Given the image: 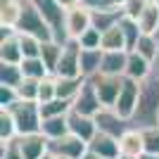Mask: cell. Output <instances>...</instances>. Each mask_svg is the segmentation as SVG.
I'll use <instances>...</instances> for the list:
<instances>
[{
	"label": "cell",
	"mask_w": 159,
	"mask_h": 159,
	"mask_svg": "<svg viewBox=\"0 0 159 159\" xmlns=\"http://www.w3.org/2000/svg\"><path fill=\"white\" fill-rule=\"evenodd\" d=\"M19 66H21V74L31 76V79H45L48 74H50V69L45 66L43 57H24L19 62Z\"/></svg>",
	"instance_id": "29"
},
{
	"label": "cell",
	"mask_w": 159,
	"mask_h": 159,
	"mask_svg": "<svg viewBox=\"0 0 159 159\" xmlns=\"http://www.w3.org/2000/svg\"><path fill=\"white\" fill-rule=\"evenodd\" d=\"M119 150L126 157H140L145 152V138H143V128L131 126L124 135L119 138Z\"/></svg>",
	"instance_id": "17"
},
{
	"label": "cell",
	"mask_w": 159,
	"mask_h": 159,
	"mask_svg": "<svg viewBox=\"0 0 159 159\" xmlns=\"http://www.w3.org/2000/svg\"><path fill=\"white\" fill-rule=\"evenodd\" d=\"M138 159H159V154H154V152H143Z\"/></svg>",
	"instance_id": "43"
},
{
	"label": "cell",
	"mask_w": 159,
	"mask_h": 159,
	"mask_svg": "<svg viewBox=\"0 0 159 159\" xmlns=\"http://www.w3.org/2000/svg\"><path fill=\"white\" fill-rule=\"evenodd\" d=\"M88 152V143L74 133H64L60 138L50 140V154H64L71 159H83V154Z\"/></svg>",
	"instance_id": "9"
},
{
	"label": "cell",
	"mask_w": 159,
	"mask_h": 159,
	"mask_svg": "<svg viewBox=\"0 0 159 159\" xmlns=\"http://www.w3.org/2000/svg\"><path fill=\"white\" fill-rule=\"evenodd\" d=\"M66 119H69V133H74V135L83 138L86 143H90V140L95 138V133H98V124H95V116L71 109V112L66 114Z\"/></svg>",
	"instance_id": "13"
},
{
	"label": "cell",
	"mask_w": 159,
	"mask_h": 159,
	"mask_svg": "<svg viewBox=\"0 0 159 159\" xmlns=\"http://www.w3.org/2000/svg\"><path fill=\"white\" fill-rule=\"evenodd\" d=\"M107 5H112V7H121V5H124V0H107Z\"/></svg>",
	"instance_id": "44"
},
{
	"label": "cell",
	"mask_w": 159,
	"mask_h": 159,
	"mask_svg": "<svg viewBox=\"0 0 159 159\" xmlns=\"http://www.w3.org/2000/svg\"><path fill=\"white\" fill-rule=\"evenodd\" d=\"M133 50L140 52L143 57H147L152 64H157V60H159V36L157 33H140V38H138V43H135Z\"/></svg>",
	"instance_id": "22"
},
{
	"label": "cell",
	"mask_w": 159,
	"mask_h": 159,
	"mask_svg": "<svg viewBox=\"0 0 159 159\" xmlns=\"http://www.w3.org/2000/svg\"><path fill=\"white\" fill-rule=\"evenodd\" d=\"M119 26H121V31H124V38H126V48L128 50H133L135 48V43H138V38H140V26H138V19H133V17H121L119 19Z\"/></svg>",
	"instance_id": "30"
},
{
	"label": "cell",
	"mask_w": 159,
	"mask_h": 159,
	"mask_svg": "<svg viewBox=\"0 0 159 159\" xmlns=\"http://www.w3.org/2000/svg\"><path fill=\"white\" fill-rule=\"evenodd\" d=\"M100 48H102V50H128V48H126V38H124V31H121L119 21H116L114 26H109V29L102 31Z\"/></svg>",
	"instance_id": "24"
},
{
	"label": "cell",
	"mask_w": 159,
	"mask_h": 159,
	"mask_svg": "<svg viewBox=\"0 0 159 159\" xmlns=\"http://www.w3.org/2000/svg\"><path fill=\"white\" fill-rule=\"evenodd\" d=\"M152 71H154V64L147 60V57H143V55L135 52V50H128V60H126V71H124V76L135 79V81H145Z\"/></svg>",
	"instance_id": "16"
},
{
	"label": "cell",
	"mask_w": 159,
	"mask_h": 159,
	"mask_svg": "<svg viewBox=\"0 0 159 159\" xmlns=\"http://www.w3.org/2000/svg\"><path fill=\"white\" fill-rule=\"evenodd\" d=\"M102 55H105L102 48H81V74H83L86 79L100 74Z\"/></svg>",
	"instance_id": "20"
},
{
	"label": "cell",
	"mask_w": 159,
	"mask_h": 159,
	"mask_svg": "<svg viewBox=\"0 0 159 159\" xmlns=\"http://www.w3.org/2000/svg\"><path fill=\"white\" fill-rule=\"evenodd\" d=\"M19 95H17V88L12 86H0V107H10L12 102H17Z\"/></svg>",
	"instance_id": "40"
},
{
	"label": "cell",
	"mask_w": 159,
	"mask_h": 159,
	"mask_svg": "<svg viewBox=\"0 0 159 159\" xmlns=\"http://www.w3.org/2000/svg\"><path fill=\"white\" fill-rule=\"evenodd\" d=\"M143 138H145V152L159 154V124L143 128Z\"/></svg>",
	"instance_id": "37"
},
{
	"label": "cell",
	"mask_w": 159,
	"mask_h": 159,
	"mask_svg": "<svg viewBox=\"0 0 159 159\" xmlns=\"http://www.w3.org/2000/svg\"><path fill=\"white\" fill-rule=\"evenodd\" d=\"M0 159H24V152H21L19 145V135H14L12 140H5L2 147H0Z\"/></svg>",
	"instance_id": "36"
},
{
	"label": "cell",
	"mask_w": 159,
	"mask_h": 159,
	"mask_svg": "<svg viewBox=\"0 0 159 159\" xmlns=\"http://www.w3.org/2000/svg\"><path fill=\"white\" fill-rule=\"evenodd\" d=\"M24 60L21 52V43H19V33L2 29V38H0V62L5 64H19Z\"/></svg>",
	"instance_id": "14"
},
{
	"label": "cell",
	"mask_w": 159,
	"mask_h": 159,
	"mask_svg": "<svg viewBox=\"0 0 159 159\" xmlns=\"http://www.w3.org/2000/svg\"><path fill=\"white\" fill-rule=\"evenodd\" d=\"M102 100H100L98 90H95L93 81L86 79V83L81 86V90L76 93V98H74V107L71 109H76V112H83V114H90V116H95V114L102 109Z\"/></svg>",
	"instance_id": "11"
},
{
	"label": "cell",
	"mask_w": 159,
	"mask_h": 159,
	"mask_svg": "<svg viewBox=\"0 0 159 159\" xmlns=\"http://www.w3.org/2000/svg\"><path fill=\"white\" fill-rule=\"evenodd\" d=\"M131 124L138 128H147V126H157L159 124V71H157V66L145 81H140V95H138L135 112L131 116Z\"/></svg>",
	"instance_id": "1"
},
{
	"label": "cell",
	"mask_w": 159,
	"mask_h": 159,
	"mask_svg": "<svg viewBox=\"0 0 159 159\" xmlns=\"http://www.w3.org/2000/svg\"><path fill=\"white\" fill-rule=\"evenodd\" d=\"M43 159H48V154H45V157H43Z\"/></svg>",
	"instance_id": "50"
},
{
	"label": "cell",
	"mask_w": 159,
	"mask_h": 159,
	"mask_svg": "<svg viewBox=\"0 0 159 159\" xmlns=\"http://www.w3.org/2000/svg\"><path fill=\"white\" fill-rule=\"evenodd\" d=\"M90 81H93L95 90H98L100 100H102V105L105 107H114V102H116V98H119L121 93V83H124V76H112V74H95V76H90Z\"/></svg>",
	"instance_id": "6"
},
{
	"label": "cell",
	"mask_w": 159,
	"mask_h": 159,
	"mask_svg": "<svg viewBox=\"0 0 159 159\" xmlns=\"http://www.w3.org/2000/svg\"><path fill=\"white\" fill-rule=\"evenodd\" d=\"M21 10H24V0H0V29L17 31Z\"/></svg>",
	"instance_id": "18"
},
{
	"label": "cell",
	"mask_w": 159,
	"mask_h": 159,
	"mask_svg": "<svg viewBox=\"0 0 159 159\" xmlns=\"http://www.w3.org/2000/svg\"><path fill=\"white\" fill-rule=\"evenodd\" d=\"M57 2H60L64 10H71V7H76V5H83L81 0H57Z\"/></svg>",
	"instance_id": "42"
},
{
	"label": "cell",
	"mask_w": 159,
	"mask_h": 159,
	"mask_svg": "<svg viewBox=\"0 0 159 159\" xmlns=\"http://www.w3.org/2000/svg\"><path fill=\"white\" fill-rule=\"evenodd\" d=\"M21 81H24V74H21L19 64H5V62H0V86L17 88Z\"/></svg>",
	"instance_id": "31"
},
{
	"label": "cell",
	"mask_w": 159,
	"mask_h": 159,
	"mask_svg": "<svg viewBox=\"0 0 159 159\" xmlns=\"http://www.w3.org/2000/svg\"><path fill=\"white\" fill-rule=\"evenodd\" d=\"M88 152L98 154L102 159H119L121 157V150H119V138L114 135H107V133L98 131L95 138L88 143Z\"/></svg>",
	"instance_id": "15"
},
{
	"label": "cell",
	"mask_w": 159,
	"mask_h": 159,
	"mask_svg": "<svg viewBox=\"0 0 159 159\" xmlns=\"http://www.w3.org/2000/svg\"><path fill=\"white\" fill-rule=\"evenodd\" d=\"M55 76H83L81 74V43L79 40H66L62 57L57 62Z\"/></svg>",
	"instance_id": "8"
},
{
	"label": "cell",
	"mask_w": 159,
	"mask_h": 159,
	"mask_svg": "<svg viewBox=\"0 0 159 159\" xmlns=\"http://www.w3.org/2000/svg\"><path fill=\"white\" fill-rule=\"evenodd\" d=\"M154 66H157V71H159V60H157V64H154Z\"/></svg>",
	"instance_id": "48"
},
{
	"label": "cell",
	"mask_w": 159,
	"mask_h": 159,
	"mask_svg": "<svg viewBox=\"0 0 159 159\" xmlns=\"http://www.w3.org/2000/svg\"><path fill=\"white\" fill-rule=\"evenodd\" d=\"M57 98V76L48 74L45 79H40V88H38V102H48V100Z\"/></svg>",
	"instance_id": "35"
},
{
	"label": "cell",
	"mask_w": 159,
	"mask_h": 159,
	"mask_svg": "<svg viewBox=\"0 0 159 159\" xmlns=\"http://www.w3.org/2000/svg\"><path fill=\"white\" fill-rule=\"evenodd\" d=\"M126 60H128V50H105L100 71L112 74V76H124V71H126Z\"/></svg>",
	"instance_id": "19"
},
{
	"label": "cell",
	"mask_w": 159,
	"mask_h": 159,
	"mask_svg": "<svg viewBox=\"0 0 159 159\" xmlns=\"http://www.w3.org/2000/svg\"><path fill=\"white\" fill-rule=\"evenodd\" d=\"M90 12H93V26L100 29V31L114 26V24L124 17V10H121V7H112V5L95 7V10H90Z\"/></svg>",
	"instance_id": "21"
},
{
	"label": "cell",
	"mask_w": 159,
	"mask_h": 159,
	"mask_svg": "<svg viewBox=\"0 0 159 159\" xmlns=\"http://www.w3.org/2000/svg\"><path fill=\"white\" fill-rule=\"evenodd\" d=\"M100 38H102V31L95 29V26H90L79 38V43H81V48H100Z\"/></svg>",
	"instance_id": "38"
},
{
	"label": "cell",
	"mask_w": 159,
	"mask_h": 159,
	"mask_svg": "<svg viewBox=\"0 0 159 159\" xmlns=\"http://www.w3.org/2000/svg\"><path fill=\"white\" fill-rule=\"evenodd\" d=\"M147 2H150V0H124L121 10H124V14H126V17H133V19H138V14L145 10Z\"/></svg>",
	"instance_id": "39"
},
{
	"label": "cell",
	"mask_w": 159,
	"mask_h": 159,
	"mask_svg": "<svg viewBox=\"0 0 159 159\" xmlns=\"http://www.w3.org/2000/svg\"><path fill=\"white\" fill-rule=\"evenodd\" d=\"M93 26V12L86 5H76L66 10V36L69 40H79L88 29Z\"/></svg>",
	"instance_id": "7"
},
{
	"label": "cell",
	"mask_w": 159,
	"mask_h": 159,
	"mask_svg": "<svg viewBox=\"0 0 159 159\" xmlns=\"http://www.w3.org/2000/svg\"><path fill=\"white\" fill-rule=\"evenodd\" d=\"M138 95H140V81L124 76L121 93H119V98H116V102H114V109H116L121 116L131 119L133 112H135V105H138Z\"/></svg>",
	"instance_id": "10"
},
{
	"label": "cell",
	"mask_w": 159,
	"mask_h": 159,
	"mask_svg": "<svg viewBox=\"0 0 159 159\" xmlns=\"http://www.w3.org/2000/svg\"><path fill=\"white\" fill-rule=\"evenodd\" d=\"M62 50H64V43H60V40H45V43H43L40 57H43L45 66L50 69V74H55V69H57V62H60V57H62Z\"/></svg>",
	"instance_id": "27"
},
{
	"label": "cell",
	"mask_w": 159,
	"mask_h": 159,
	"mask_svg": "<svg viewBox=\"0 0 159 159\" xmlns=\"http://www.w3.org/2000/svg\"><path fill=\"white\" fill-rule=\"evenodd\" d=\"M40 131L45 133L48 138H60V135H64V133H69V119H66V114H62V116H48V119H43V124H40Z\"/></svg>",
	"instance_id": "26"
},
{
	"label": "cell",
	"mask_w": 159,
	"mask_h": 159,
	"mask_svg": "<svg viewBox=\"0 0 159 159\" xmlns=\"http://www.w3.org/2000/svg\"><path fill=\"white\" fill-rule=\"evenodd\" d=\"M74 107V100H64V98H52L48 102H40V114L43 119L48 116H62V114H69Z\"/></svg>",
	"instance_id": "28"
},
{
	"label": "cell",
	"mask_w": 159,
	"mask_h": 159,
	"mask_svg": "<svg viewBox=\"0 0 159 159\" xmlns=\"http://www.w3.org/2000/svg\"><path fill=\"white\" fill-rule=\"evenodd\" d=\"M83 83H86V76H57V98L74 100Z\"/></svg>",
	"instance_id": "25"
},
{
	"label": "cell",
	"mask_w": 159,
	"mask_h": 159,
	"mask_svg": "<svg viewBox=\"0 0 159 159\" xmlns=\"http://www.w3.org/2000/svg\"><path fill=\"white\" fill-rule=\"evenodd\" d=\"M86 7H90V10H95V7H102V5H107V0H81Z\"/></svg>",
	"instance_id": "41"
},
{
	"label": "cell",
	"mask_w": 159,
	"mask_h": 159,
	"mask_svg": "<svg viewBox=\"0 0 159 159\" xmlns=\"http://www.w3.org/2000/svg\"><path fill=\"white\" fill-rule=\"evenodd\" d=\"M83 159H102V157H98V154H93V152H86V154H83Z\"/></svg>",
	"instance_id": "46"
},
{
	"label": "cell",
	"mask_w": 159,
	"mask_h": 159,
	"mask_svg": "<svg viewBox=\"0 0 159 159\" xmlns=\"http://www.w3.org/2000/svg\"><path fill=\"white\" fill-rule=\"evenodd\" d=\"M0 109H10L14 124H17V133H36L40 131L43 124V114H40V102L36 100H17L10 107H0Z\"/></svg>",
	"instance_id": "2"
},
{
	"label": "cell",
	"mask_w": 159,
	"mask_h": 159,
	"mask_svg": "<svg viewBox=\"0 0 159 159\" xmlns=\"http://www.w3.org/2000/svg\"><path fill=\"white\" fill-rule=\"evenodd\" d=\"M48 159H71V157H64V154H50V152H48Z\"/></svg>",
	"instance_id": "45"
},
{
	"label": "cell",
	"mask_w": 159,
	"mask_h": 159,
	"mask_svg": "<svg viewBox=\"0 0 159 159\" xmlns=\"http://www.w3.org/2000/svg\"><path fill=\"white\" fill-rule=\"evenodd\" d=\"M19 33V43H21V52L24 57H40V50H43V43L45 40H40L38 36H31V33Z\"/></svg>",
	"instance_id": "32"
},
{
	"label": "cell",
	"mask_w": 159,
	"mask_h": 159,
	"mask_svg": "<svg viewBox=\"0 0 159 159\" xmlns=\"http://www.w3.org/2000/svg\"><path fill=\"white\" fill-rule=\"evenodd\" d=\"M95 124H98V131L107 133V135H114V138H121V135L133 126L131 119L121 116L114 107H102V109L95 114Z\"/></svg>",
	"instance_id": "5"
},
{
	"label": "cell",
	"mask_w": 159,
	"mask_h": 159,
	"mask_svg": "<svg viewBox=\"0 0 159 159\" xmlns=\"http://www.w3.org/2000/svg\"><path fill=\"white\" fill-rule=\"evenodd\" d=\"M17 31L38 36L40 40H55L52 29L48 26V21L43 19V14L38 12V7L33 5L31 0H24V10H21V19L17 24Z\"/></svg>",
	"instance_id": "4"
},
{
	"label": "cell",
	"mask_w": 159,
	"mask_h": 159,
	"mask_svg": "<svg viewBox=\"0 0 159 159\" xmlns=\"http://www.w3.org/2000/svg\"><path fill=\"white\" fill-rule=\"evenodd\" d=\"M38 88H40V79L24 76V81L17 86V95H19V100H36L38 102Z\"/></svg>",
	"instance_id": "33"
},
{
	"label": "cell",
	"mask_w": 159,
	"mask_h": 159,
	"mask_svg": "<svg viewBox=\"0 0 159 159\" xmlns=\"http://www.w3.org/2000/svg\"><path fill=\"white\" fill-rule=\"evenodd\" d=\"M33 5L38 7V12L43 14V19L48 21V26L52 29L55 40L66 43L69 36H66V10L57 2V0H31Z\"/></svg>",
	"instance_id": "3"
},
{
	"label": "cell",
	"mask_w": 159,
	"mask_h": 159,
	"mask_svg": "<svg viewBox=\"0 0 159 159\" xmlns=\"http://www.w3.org/2000/svg\"><path fill=\"white\" fill-rule=\"evenodd\" d=\"M119 159H138V157H126V154H121Z\"/></svg>",
	"instance_id": "47"
},
{
	"label": "cell",
	"mask_w": 159,
	"mask_h": 159,
	"mask_svg": "<svg viewBox=\"0 0 159 159\" xmlns=\"http://www.w3.org/2000/svg\"><path fill=\"white\" fill-rule=\"evenodd\" d=\"M157 36H159V31H157Z\"/></svg>",
	"instance_id": "51"
},
{
	"label": "cell",
	"mask_w": 159,
	"mask_h": 159,
	"mask_svg": "<svg viewBox=\"0 0 159 159\" xmlns=\"http://www.w3.org/2000/svg\"><path fill=\"white\" fill-rule=\"evenodd\" d=\"M14 135H19V133H17V124H14L10 109H0V143L12 140Z\"/></svg>",
	"instance_id": "34"
},
{
	"label": "cell",
	"mask_w": 159,
	"mask_h": 159,
	"mask_svg": "<svg viewBox=\"0 0 159 159\" xmlns=\"http://www.w3.org/2000/svg\"><path fill=\"white\" fill-rule=\"evenodd\" d=\"M138 26L143 33H157L159 31V5L154 0H150L145 10L138 14Z\"/></svg>",
	"instance_id": "23"
},
{
	"label": "cell",
	"mask_w": 159,
	"mask_h": 159,
	"mask_svg": "<svg viewBox=\"0 0 159 159\" xmlns=\"http://www.w3.org/2000/svg\"><path fill=\"white\" fill-rule=\"evenodd\" d=\"M154 2H157V5H159V0H154Z\"/></svg>",
	"instance_id": "49"
},
{
	"label": "cell",
	"mask_w": 159,
	"mask_h": 159,
	"mask_svg": "<svg viewBox=\"0 0 159 159\" xmlns=\"http://www.w3.org/2000/svg\"><path fill=\"white\" fill-rule=\"evenodd\" d=\"M19 145H21V152H24V159H43L50 152V138L43 131L19 135Z\"/></svg>",
	"instance_id": "12"
}]
</instances>
